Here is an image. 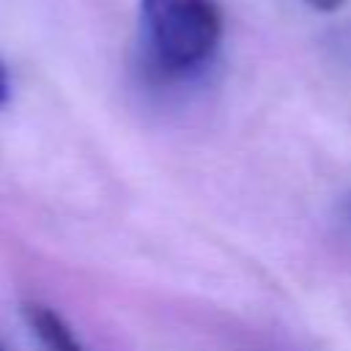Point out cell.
<instances>
[{"label":"cell","mask_w":351,"mask_h":351,"mask_svg":"<svg viewBox=\"0 0 351 351\" xmlns=\"http://www.w3.org/2000/svg\"><path fill=\"white\" fill-rule=\"evenodd\" d=\"M25 318L47 351H85L55 310L44 304H25Z\"/></svg>","instance_id":"2"},{"label":"cell","mask_w":351,"mask_h":351,"mask_svg":"<svg viewBox=\"0 0 351 351\" xmlns=\"http://www.w3.org/2000/svg\"><path fill=\"white\" fill-rule=\"evenodd\" d=\"M310 8H315V11H324V14H329V11H337L340 5H343V0H304Z\"/></svg>","instance_id":"3"},{"label":"cell","mask_w":351,"mask_h":351,"mask_svg":"<svg viewBox=\"0 0 351 351\" xmlns=\"http://www.w3.org/2000/svg\"><path fill=\"white\" fill-rule=\"evenodd\" d=\"M0 351H5V348H3V346H0Z\"/></svg>","instance_id":"5"},{"label":"cell","mask_w":351,"mask_h":351,"mask_svg":"<svg viewBox=\"0 0 351 351\" xmlns=\"http://www.w3.org/2000/svg\"><path fill=\"white\" fill-rule=\"evenodd\" d=\"M140 11L148 47L167 71L203 66L222 38V14L214 0H143Z\"/></svg>","instance_id":"1"},{"label":"cell","mask_w":351,"mask_h":351,"mask_svg":"<svg viewBox=\"0 0 351 351\" xmlns=\"http://www.w3.org/2000/svg\"><path fill=\"white\" fill-rule=\"evenodd\" d=\"M8 101V74H5V66L0 63V104Z\"/></svg>","instance_id":"4"}]
</instances>
